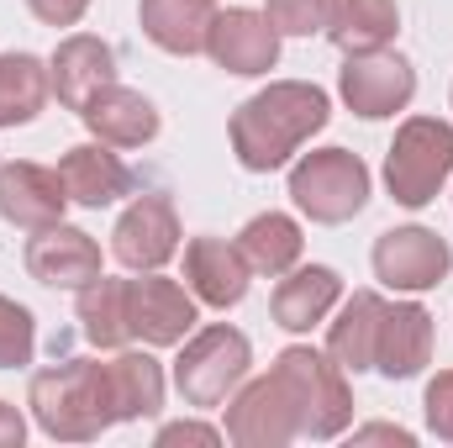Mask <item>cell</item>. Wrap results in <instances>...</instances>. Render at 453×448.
Listing matches in <instances>:
<instances>
[{
	"mask_svg": "<svg viewBox=\"0 0 453 448\" xmlns=\"http://www.w3.org/2000/svg\"><path fill=\"white\" fill-rule=\"evenodd\" d=\"M333 121V101L311 80H274L232 112V153L248 174L285 169L322 127Z\"/></svg>",
	"mask_w": 453,
	"mask_h": 448,
	"instance_id": "6da1fadb",
	"label": "cell"
},
{
	"mask_svg": "<svg viewBox=\"0 0 453 448\" xmlns=\"http://www.w3.org/2000/svg\"><path fill=\"white\" fill-rule=\"evenodd\" d=\"M27 406L53 444H96L106 428H116L111 369L101 359H64L32 375Z\"/></svg>",
	"mask_w": 453,
	"mask_h": 448,
	"instance_id": "7a4b0ae2",
	"label": "cell"
},
{
	"mask_svg": "<svg viewBox=\"0 0 453 448\" xmlns=\"http://www.w3.org/2000/svg\"><path fill=\"white\" fill-rule=\"evenodd\" d=\"M269 375L285 385V396L296 406V422H301V438L327 444V438L348 433V422H353V390H348V369L333 353H322L311 343H290L274 359Z\"/></svg>",
	"mask_w": 453,
	"mask_h": 448,
	"instance_id": "3957f363",
	"label": "cell"
},
{
	"mask_svg": "<svg viewBox=\"0 0 453 448\" xmlns=\"http://www.w3.org/2000/svg\"><path fill=\"white\" fill-rule=\"evenodd\" d=\"M453 174V127L438 116H406L390 153H385V185L395 196V206L422 212L427 201H438V190Z\"/></svg>",
	"mask_w": 453,
	"mask_h": 448,
	"instance_id": "277c9868",
	"label": "cell"
},
{
	"mask_svg": "<svg viewBox=\"0 0 453 448\" xmlns=\"http://www.w3.org/2000/svg\"><path fill=\"white\" fill-rule=\"evenodd\" d=\"M290 201L322 227L353 222L369 206V169L348 148H317L290 164Z\"/></svg>",
	"mask_w": 453,
	"mask_h": 448,
	"instance_id": "5b68a950",
	"label": "cell"
},
{
	"mask_svg": "<svg viewBox=\"0 0 453 448\" xmlns=\"http://www.w3.org/2000/svg\"><path fill=\"white\" fill-rule=\"evenodd\" d=\"M248 364H253L248 337L226 322H211L185 337V348L174 359V390L185 396V406H222L248 380Z\"/></svg>",
	"mask_w": 453,
	"mask_h": 448,
	"instance_id": "8992f818",
	"label": "cell"
},
{
	"mask_svg": "<svg viewBox=\"0 0 453 448\" xmlns=\"http://www.w3.org/2000/svg\"><path fill=\"white\" fill-rule=\"evenodd\" d=\"M338 96L342 106L364 121H385V116L406 112L411 96H417V69L390 53V48H374V53H348L338 74Z\"/></svg>",
	"mask_w": 453,
	"mask_h": 448,
	"instance_id": "52a82bcc",
	"label": "cell"
},
{
	"mask_svg": "<svg viewBox=\"0 0 453 448\" xmlns=\"http://www.w3.org/2000/svg\"><path fill=\"white\" fill-rule=\"evenodd\" d=\"M453 269V248L433 232V227H390L374 243V274L390 290L422 296L433 285H443Z\"/></svg>",
	"mask_w": 453,
	"mask_h": 448,
	"instance_id": "ba28073f",
	"label": "cell"
},
{
	"mask_svg": "<svg viewBox=\"0 0 453 448\" xmlns=\"http://www.w3.org/2000/svg\"><path fill=\"white\" fill-rule=\"evenodd\" d=\"M127 322L132 337H142L148 348H174L196 333L201 312L185 285L164 280L158 269H142V280H127Z\"/></svg>",
	"mask_w": 453,
	"mask_h": 448,
	"instance_id": "9c48e42d",
	"label": "cell"
},
{
	"mask_svg": "<svg viewBox=\"0 0 453 448\" xmlns=\"http://www.w3.org/2000/svg\"><path fill=\"white\" fill-rule=\"evenodd\" d=\"M226 438L237 448H285L301 438V422H296V406L285 396V385L274 375L264 380H242L237 396L226 401Z\"/></svg>",
	"mask_w": 453,
	"mask_h": 448,
	"instance_id": "30bf717a",
	"label": "cell"
},
{
	"mask_svg": "<svg viewBox=\"0 0 453 448\" xmlns=\"http://www.w3.org/2000/svg\"><path fill=\"white\" fill-rule=\"evenodd\" d=\"M206 53L211 64L237 74V80H258L280 64V32L264 11H248V5H226L211 16V32H206Z\"/></svg>",
	"mask_w": 453,
	"mask_h": 448,
	"instance_id": "8fae6325",
	"label": "cell"
},
{
	"mask_svg": "<svg viewBox=\"0 0 453 448\" xmlns=\"http://www.w3.org/2000/svg\"><path fill=\"white\" fill-rule=\"evenodd\" d=\"M180 253V212L169 196H137L111 227V259L132 274L164 269Z\"/></svg>",
	"mask_w": 453,
	"mask_h": 448,
	"instance_id": "7c38bea8",
	"label": "cell"
},
{
	"mask_svg": "<svg viewBox=\"0 0 453 448\" xmlns=\"http://www.w3.org/2000/svg\"><path fill=\"white\" fill-rule=\"evenodd\" d=\"M21 259H27V274L37 285H48V290H80L96 274H106L101 269V243L85 227H69V222L32 232V243H27Z\"/></svg>",
	"mask_w": 453,
	"mask_h": 448,
	"instance_id": "4fadbf2b",
	"label": "cell"
},
{
	"mask_svg": "<svg viewBox=\"0 0 453 448\" xmlns=\"http://www.w3.org/2000/svg\"><path fill=\"white\" fill-rule=\"evenodd\" d=\"M64 206H69V190H64L58 169L32 164V158L0 164V217L11 227H21V232L58 227L64 222Z\"/></svg>",
	"mask_w": 453,
	"mask_h": 448,
	"instance_id": "5bb4252c",
	"label": "cell"
},
{
	"mask_svg": "<svg viewBox=\"0 0 453 448\" xmlns=\"http://www.w3.org/2000/svg\"><path fill=\"white\" fill-rule=\"evenodd\" d=\"M248 280H253V269H248L237 243H226V237H190L185 243V285L201 306H217V312L237 306L248 296Z\"/></svg>",
	"mask_w": 453,
	"mask_h": 448,
	"instance_id": "9a60e30c",
	"label": "cell"
},
{
	"mask_svg": "<svg viewBox=\"0 0 453 448\" xmlns=\"http://www.w3.org/2000/svg\"><path fill=\"white\" fill-rule=\"evenodd\" d=\"M433 364V312L422 301H395L380 317L374 337V369L385 380H411Z\"/></svg>",
	"mask_w": 453,
	"mask_h": 448,
	"instance_id": "2e32d148",
	"label": "cell"
},
{
	"mask_svg": "<svg viewBox=\"0 0 453 448\" xmlns=\"http://www.w3.org/2000/svg\"><path fill=\"white\" fill-rule=\"evenodd\" d=\"M48 74H53L58 106H64V112H85V101L116 80V53H111V42H101V37H90V32H74V37H64V42L53 48Z\"/></svg>",
	"mask_w": 453,
	"mask_h": 448,
	"instance_id": "e0dca14e",
	"label": "cell"
},
{
	"mask_svg": "<svg viewBox=\"0 0 453 448\" xmlns=\"http://www.w3.org/2000/svg\"><path fill=\"white\" fill-rule=\"evenodd\" d=\"M342 301V280L327 264H296L290 274H280L269 312L285 333H311L317 322H327V312Z\"/></svg>",
	"mask_w": 453,
	"mask_h": 448,
	"instance_id": "ac0fdd59",
	"label": "cell"
},
{
	"mask_svg": "<svg viewBox=\"0 0 453 448\" xmlns=\"http://www.w3.org/2000/svg\"><path fill=\"white\" fill-rule=\"evenodd\" d=\"M58 174H64L69 201H74V206H90V212H101V206H111L121 196H132V169L116 158L111 143H101V137L69 148V153L58 158Z\"/></svg>",
	"mask_w": 453,
	"mask_h": 448,
	"instance_id": "d6986e66",
	"label": "cell"
},
{
	"mask_svg": "<svg viewBox=\"0 0 453 448\" xmlns=\"http://www.w3.org/2000/svg\"><path fill=\"white\" fill-rule=\"evenodd\" d=\"M80 121H85L101 143H111V148H142V143L158 137V106H153L142 90H127V85H116V80L85 101Z\"/></svg>",
	"mask_w": 453,
	"mask_h": 448,
	"instance_id": "ffe728a7",
	"label": "cell"
},
{
	"mask_svg": "<svg viewBox=\"0 0 453 448\" xmlns=\"http://www.w3.org/2000/svg\"><path fill=\"white\" fill-rule=\"evenodd\" d=\"M211 16H217V0H142V5H137L142 37H148L153 48L174 53V58L206 53Z\"/></svg>",
	"mask_w": 453,
	"mask_h": 448,
	"instance_id": "44dd1931",
	"label": "cell"
},
{
	"mask_svg": "<svg viewBox=\"0 0 453 448\" xmlns=\"http://www.w3.org/2000/svg\"><path fill=\"white\" fill-rule=\"evenodd\" d=\"M380 317H385L380 290H353V296L342 301L338 322L327 328V353L338 359L348 375L374 369V337H380Z\"/></svg>",
	"mask_w": 453,
	"mask_h": 448,
	"instance_id": "7402d4cb",
	"label": "cell"
},
{
	"mask_svg": "<svg viewBox=\"0 0 453 448\" xmlns=\"http://www.w3.org/2000/svg\"><path fill=\"white\" fill-rule=\"evenodd\" d=\"M237 248H242V259H248L253 274L280 280V274H290V269L301 264L306 237H301V222H296V217H285V212H264V217H253V222L237 232Z\"/></svg>",
	"mask_w": 453,
	"mask_h": 448,
	"instance_id": "603a6c76",
	"label": "cell"
},
{
	"mask_svg": "<svg viewBox=\"0 0 453 448\" xmlns=\"http://www.w3.org/2000/svg\"><path fill=\"white\" fill-rule=\"evenodd\" d=\"M401 32V5L395 0H338L333 21H327V37L338 53H374V48H390Z\"/></svg>",
	"mask_w": 453,
	"mask_h": 448,
	"instance_id": "cb8c5ba5",
	"label": "cell"
},
{
	"mask_svg": "<svg viewBox=\"0 0 453 448\" xmlns=\"http://www.w3.org/2000/svg\"><path fill=\"white\" fill-rule=\"evenodd\" d=\"M53 96V74L37 53H0V127H27Z\"/></svg>",
	"mask_w": 453,
	"mask_h": 448,
	"instance_id": "d4e9b609",
	"label": "cell"
},
{
	"mask_svg": "<svg viewBox=\"0 0 453 448\" xmlns=\"http://www.w3.org/2000/svg\"><path fill=\"white\" fill-rule=\"evenodd\" d=\"M111 396H116V422H142V417H158L164 406V369L153 353H116L111 364Z\"/></svg>",
	"mask_w": 453,
	"mask_h": 448,
	"instance_id": "484cf974",
	"label": "cell"
},
{
	"mask_svg": "<svg viewBox=\"0 0 453 448\" xmlns=\"http://www.w3.org/2000/svg\"><path fill=\"white\" fill-rule=\"evenodd\" d=\"M80 333L90 337L96 348H127L132 343V322H127V280L96 274L90 285H80Z\"/></svg>",
	"mask_w": 453,
	"mask_h": 448,
	"instance_id": "4316f807",
	"label": "cell"
},
{
	"mask_svg": "<svg viewBox=\"0 0 453 448\" xmlns=\"http://www.w3.org/2000/svg\"><path fill=\"white\" fill-rule=\"evenodd\" d=\"M37 353V322L27 306H16L11 296H0V369H21Z\"/></svg>",
	"mask_w": 453,
	"mask_h": 448,
	"instance_id": "83f0119b",
	"label": "cell"
},
{
	"mask_svg": "<svg viewBox=\"0 0 453 448\" xmlns=\"http://www.w3.org/2000/svg\"><path fill=\"white\" fill-rule=\"evenodd\" d=\"M269 11V21H274V32L280 37H311V32H327V21H333V11H338V0H264Z\"/></svg>",
	"mask_w": 453,
	"mask_h": 448,
	"instance_id": "f1b7e54d",
	"label": "cell"
},
{
	"mask_svg": "<svg viewBox=\"0 0 453 448\" xmlns=\"http://www.w3.org/2000/svg\"><path fill=\"white\" fill-rule=\"evenodd\" d=\"M422 412H427V428L453 444V369H438L433 375V385H427V396H422Z\"/></svg>",
	"mask_w": 453,
	"mask_h": 448,
	"instance_id": "f546056e",
	"label": "cell"
},
{
	"mask_svg": "<svg viewBox=\"0 0 453 448\" xmlns=\"http://www.w3.org/2000/svg\"><path fill=\"white\" fill-rule=\"evenodd\" d=\"M27 5L42 27H80V16L90 11V0H27Z\"/></svg>",
	"mask_w": 453,
	"mask_h": 448,
	"instance_id": "4dcf8cb0",
	"label": "cell"
},
{
	"mask_svg": "<svg viewBox=\"0 0 453 448\" xmlns=\"http://www.w3.org/2000/svg\"><path fill=\"white\" fill-rule=\"evenodd\" d=\"M226 433L222 428H206V422H169L158 428V448H174V444H222Z\"/></svg>",
	"mask_w": 453,
	"mask_h": 448,
	"instance_id": "1f68e13d",
	"label": "cell"
},
{
	"mask_svg": "<svg viewBox=\"0 0 453 448\" xmlns=\"http://www.w3.org/2000/svg\"><path fill=\"white\" fill-rule=\"evenodd\" d=\"M21 444H27V417L11 401H0V448H21Z\"/></svg>",
	"mask_w": 453,
	"mask_h": 448,
	"instance_id": "d6a6232c",
	"label": "cell"
},
{
	"mask_svg": "<svg viewBox=\"0 0 453 448\" xmlns=\"http://www.w3.org/2000/svg\"><path fill=\"white\" fill-rule=\"evenodd\" d=\"M353 438H364V444H380V438H385V444L411 448V433H406V428H385V422H374V428H358Z\"/></svg>",
	"mask_w": 453,
	"mask_h": 448,
	"instance_id": "836d02e7",
	"label": "cell"
},
{
	"mask_svg": "<svg viewBox=\"0 0 453 448\" xmlns=\"http://www.w3.org/2000/svg\"><path fill=\"white\" fill-rule=\"evenodd\" d=\"M449 101H453V96H449Z\"/></svg>",
	"mask_w": 453,
	"mask_h": 448,
	"instance_id": "e575fe53",
	"label": "cell"
}]
</instances>
